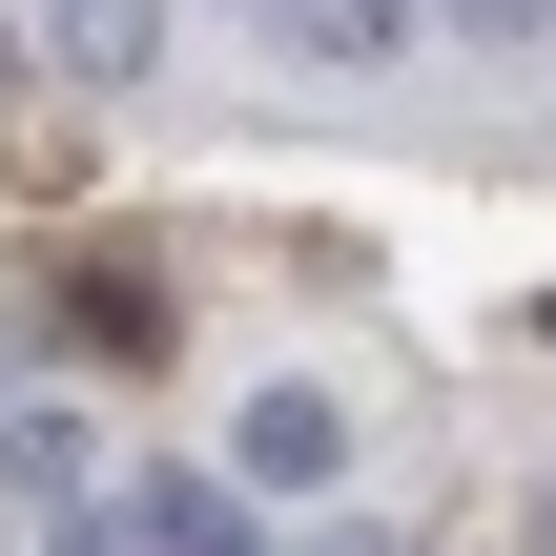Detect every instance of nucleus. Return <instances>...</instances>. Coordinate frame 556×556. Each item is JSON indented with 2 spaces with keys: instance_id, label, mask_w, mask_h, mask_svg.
<instances>
[{
  "instance_id": "1",
  "label": "nucleus",
  "mask_w": 556,
  "mask_h": 556,
  "mask_svg": "<svg viewBox=\"0 0 556 556\" xmlns=\"http://www.w3.org/2000/svg\"><path fill=\"white\" fill-rule=\"evenodd\" d=\"M330 475H351V413H330V392H289V371H268V392H248V413H227V495H330Z\"/></svg>"
},
{
  "instance_id": "2",
  "label": "nucleus",
  "mask_w": 556,
  "mask_h": 556,
  "mask_svg": "<svg viewBox=\"0 0 556 556\" xmlns=\"http://www.w3.org/2000/svg\"><path fill=\"white\" fill-rule=\"evenodd\" d=\"M0 495H21V516H83V495H103V433H83L62 392H21V413H0Z\"/></svg>"
},
{
  "instance_id": "3",
  "label": "nucleus",
  "mask_w": 556,
  "mask_h": 556,
  "mask_svg": "<svg viewBox=\"0 0 556 556\" xmlns=\"http://www.w3.org/2000/svg\"><path fill=\"white\" fill-rule=\"evenodd\" d=\"M124 556H268V536H248L227 475H144V495H124Z\"/></svg>"
},
{
  "instance_id": "4",
  "label": "nucleus",
  "mask_w": 556,
  "mask_h": 556,
  "mask_svg": "<svg viewBox=\"0 0 556 556\" xmlns=\"http://www.w3.org/2000/svg\"><path fill=\"white\" fill-rule=\"evenodd\" d=\"M41 21H62V62H83V83H124V62H165V0H41Z\"/></svg>"
},
{
  "instance_id": "5",
  "label": "nucleus",
  "mask_w": 556,
  "mask_h": 556,
  "mask_svg": "<svg viewBox=\"0 0 556 556\" xmlns=\"http://www.w3.org/2000/svg\"><path fill=\"white\" fill-rule=\"evenodd\" d=\"M289 41H309V62H392V41H413V0H289Z\"/></svg>"
},
{
  "instance_id": "6",
  "label": "nucleus",
  "mask_w": 556,
  "mask_h": 556,
  "mask_svg": "<svg viewBox=\"0 0 556 556\" xmlns=\"http://www.w3.org/2000/svg\"><path fill=\"white\" fill-rule=\"evenodd\" d=\"M413 21H433V41H516V62L556 41V0H413Z\"/></svg>"
},
{
  "instance_id": "7",
  "label": "nucleus",
  "mask_w": 556,
  "mask_h": 556,
  "mask_svg": "<svg viewBox=\"0 0 556 556\" xmlns=\"http://www.w3.org/2000/svg\"><path fill=\"white\" fill-rule=\"evenodd\" d=\"M0 83H21V21H0Z\"/></svg>"
},
{
  "instance_id": "8",
  "label": "nucleus",
  "mask_w": 556,
  "mask_h": 556,
  "mask_svg": "<svg viewBox=\"0 0 556 556\" xmlns=\"http://www.w3.org/2000/svg\"><path fill=\"white\" fill-rule=\"evenodd\" d=\"M536 556H556V495H536Z\"/></svg>"
},
{
  "instance_id": "9",
  "label": "nucleus",
  "mask_w": 556,
  "mask_h": 556,
  "mask_svg": "<svg viewBox=\"0 0 556 556\" xmlns=\"http://www.w3.org/2000/svg\"><path fill=\"white\" fill-rule=\"evenodd\" d=\"M248 21H289V0H248Z\"/></svg>"
},
{
  "instance_id": "10",
  "label": "nucleus",
  "mask_w": 556,
  "mask_h": 556,
  "mask_svg": "<svg viewBox=\"0 0 556 556\" xmlns=\"http://www.w3.org/2000/svg\"><path fill=\"white\" fill-rule=\"evenodd\" d=\"M83 556H124V536H83Z\"/></svg>"
}]
</instances>
